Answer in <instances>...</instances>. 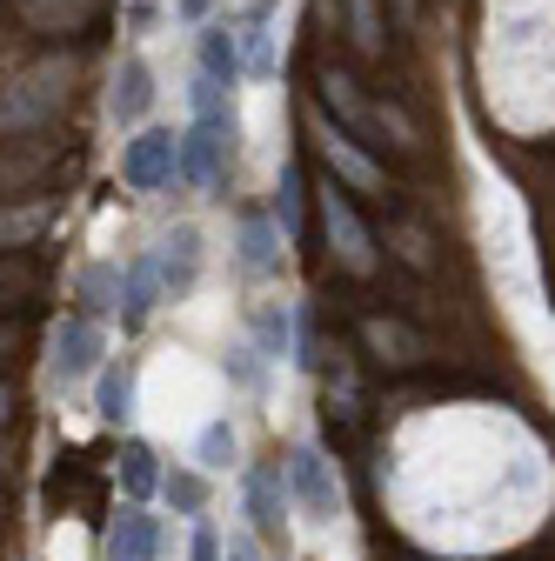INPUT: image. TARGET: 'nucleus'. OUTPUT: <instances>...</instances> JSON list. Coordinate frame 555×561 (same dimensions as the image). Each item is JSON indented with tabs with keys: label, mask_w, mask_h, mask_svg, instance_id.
Masks as SVG:
<instances>
[{
	"label": "nucleus",
	"mask_w": 555,
	"mask_h": 561,
	"mask_svg": "<svg viewBox=\"0 0 555 561\" xmlns=\"http://www.w3.org/2000/svg\"><path fill=\"white\" fill-rule=\"evenodd\" d=\"M235 140H241L235 107L194 114V121L181 127V181H188V187H228V174H235Z\"/></svg>",
	"instance_id": "f257e3e1"
},
{
	"label": "nucleus",
	"mask_w": 555,
	"mask_h": 561,
	"mask_svg": "<svg viewBox=\"0 0 555 561\" xmlns=\"http://www.w3.org/2000/svg\"><path fill=\"white\" fill-rule=\"evenodd\" d=\"M121 181H127L134 194H155V187L181 181V134H174V127L134 134L127 148H121Z\"/></svg>",
	"instance_id": "f03ea898"
},
{
	"label": "nucleus",
	"mask_w": 555,
	"mask_h": 561,
	"mask_svg": "<svg viewBox=\"0 0 555 561\" xmlns=\"http://www.w3.org/2000/svg\"><path fill=\"white\" fill-rule=\"evenodd\" d=\"M101 347H107V334H101V321H94V314L60 321V328H54V355H47V375H54V388H75V381H88V375L101 368Z\"/></svg>",
	"instance_id": "7ed1b4c3"
},
{
	"label": "nucleus",
	"mask_w": 555,
	"mask_h": 561,
	"mask_svg": "<svg viewBox=\"0 0 555 561\" xmlns=\"http://www.w3.org/2000/svg\"><path fill=\"white\" fill-rule=\"evenodd\" d=\"M321 228H328V248H335L341 267H349V274H375V234H369V221L355 215V201L341 187L321 194Z\"/></svg>",
	"instance_id": "20e7f679"
},
{
	"label": "nucleus",
	"mask_w": 555,
	"mask_h": 561,
	"mask_svg": "<svg viewBox=\"0 0 555 561\" xmlns=\"http://www.w3.org/2000/svg\"><path fill=\"white\" fill-rule=\"evenodd\" d=\"M288 488H295V502L308 508V522H335L341 515V488H335V468L315 442L288 448Z\"/></svg>",
	"instance_id": "39448f33"
},
{
	"label": "nucleus",
	"mask_w": 555,
	"mask_h": 561,
	"mask_svg": "<svg viewBox=\"0 0 555 561\" xmlns=\"http://www.w3.org/2000/svg\"><path fill=\"white\" fill-rule=\"evenodd\" d=\"M362 347H369L382 368H395V375L422 368V362L435 355L429 334H422V328H408V321H395V314H369V321H362Z\"/></svg>",
	"instance_id": "423d86ee"
},
{
	"label": "nucleus",
	"mask_w": 555,
	"mask_h": 561,
	"mask_svg": "<svg viewBox=\"0 0 555 561\" xmlns=\"http://www.w3.org/2000/svg\"><path fill=\"white\" fill-rule=\"evenodd\" d=\"M67 75H75V67H60V60H47V67H34V75L21 81V88H8V134H27L34 121H47L67 94L75 88H60Z\"/></svg>",
	"instance_id": "0eeeda50"
},
{
	"label": "nucleus",
	"mask_w": 555,
	"mask_h": 561,
	"mask_svg": "<svg viewBox=\"0 0 555 561\" xmlns=\"http://www.w3.org/2000/svg\"><path fill=\"white\" fill-rule=\"evenodd\" d=\"M308 134L321 140V154H328V168L341 174V181H349V187H362V194H382L388 187V174L355 148V134L349 127H335V121H321V114H308Z\"/></svg>",
	"instance_id": "6e6552de"
},
{
	"label": "nucleus",
	"mask_w": 555,
	"mask_h": 561,
	"mask_svg": "<svg viewBox=\"0 0 555 561\" xmlns=\"http://www.w3.org/2000/svg\"><path fill=\"white\" fill-rule=\"evenodd\" d=\"M288 468H254L248 474V522L268 535V541H282L288 548Z\"/></svg>",
	"instance_id": "1a4fd4ad"
},
{
	"label": "nucleus",
	"mask_w": 555,
	"mask_h": 561,
	"mask_svg": "<svg viewBox=\"0 0 555 561\" xmlns=\"http://www.w3.org/2000/svg\"><path fill=\"white\" fill-rule=\"evenodd\" d=\"M107 14V0H21V21L34 34H88Z\"/></svg>",
	"instance_id": "9d476101"
},
{
	"label": "nucleus",
	"mask_w": 555,
	"mask_h": 561,
	"mask_svg": "<svg viewBox=\"0 0 555 561\" xmlns=\"http://www.w3.org/2000/svg\"><path fill=\"white\" fill-rule=\"evenodd\" d=\"M155 267H161V280H168V295L181 301L188 288H194V274H201V228H168L161 234V248H155Z\"/></svg>",
	"instance_id": "9b49d317"
},
{
	"label": "nucleus",
	"mask_w": 555,
	"mask_h": 561,
	"mask_svg": "<svg viewBox=\"0 0 555 561\" xmlns=\"http://www.w3.org/2000/svg\"><path fill=\"white\" fill-rule=\"evenodd\" d=\"M201 75H215L222 88H235L248 75V54H241V21H207L201 27Z\"/></svg>",
	"instance_id": "f8f14e48"
},
{
	"label": "nucleus",
	"mask_w": 555,
	"mask_h": 561,
	"mask_svg": "<svg viewBox=\"0 0 555 561\" xmlns=\"http://www.w3.org/2000/svg\"><path fill=\"white\" fill-rule=\"evenodd\" d=\"M155 107V75H148V60L141 54H127L121 67H114V88H107V114L121 121V127H134Z\"/></svg>",
	"instance_id": "ddd939ff"
},
{
	"label": "nucleus",
	"mask_w": 555,
	"mask_h": 561,
	"mask_svg": "<svg viewBox=\"0 0 555 561\" xmlns=\"http://www.w3.org/2000/svg\"><path fill=\"white\" fill-rule=\"evenodd\" d=\"M155 548H161L155 515H148L141 502H127V508L114 515V528H107V561H155Z\"/></svg>",
	"instance_id": "4468645a"
},
{
	"label": "nucleus",
	"mask_w": 555,
	"mask_h": 561,
	"mask_svg": "<svg viewBox=\"0 0 555 561\" xmlns=\"http://www.w3.org/2000/svg\"><path fill=\"white\" fill-rule=\"evenodd\" d=\"M155 295H168V280H161L155 254L127 261V267H121V321H127V328H141V321L155 314Z\"/></svg>",
	"instance_id": "2eb2a0df"
},
{
	"label": "nucleus",
	"mask_w": 555,
	"mask_h": 561,
	"mask_svg": "<svg viewBox=\"0 0 555 561\" xmlns=\"http://www.w3.org/2000/svg\"><path fill=\"white\" fill-rule=\"evenodd\" d=\"M321 101L335 107V121H341V127H349V134H362V140L382 127V114H375V107L355 94V81H349V75H335V67H321Z\"/></svg>",
	"instance_id": "dca6fc26"
},
{
	"label": "nucleus",
	"mask_w": 555,
	"mask_h": 561,
	"mask_svg": "<svg viewBox=\"0 0 555 561\" xmlns=\"http://www.w3.org/2000/svg\"><path fill=\"white\" fill-rule=\"evenodd\" d=\"M282 241L288 234H282V221H274V215H248L241 221V241H235L241 248V267L248 274H274V267H282Z\"/></svg>",
	"instance_id": "f3484780"
},
{
	"label": "nucleus",
	"mask_w": 555,
	"mask_h": 561,
	"mask_svg": "<svg viewBox=\"0 0 555 561\" xmlns=\"http://www.w3.org/2000/svg\"><path fill=\"white\" fill-rule=\"evenodd\" d=\"M241 54H248V75H274V8L254 0L241 14Z\"/></svg>",
	"instance_id": "a211bd4d"
},
{
	"label": "nucleus",
	"mask_w": 555,
	"mask_h": 561,
	"mask_svg": "<svg viewBox=\"0 0 555 561\" xmlns=\"http://www.w3.org/2000/svg\"><path fill=\"white\" fill-rule=\"evenodd\" d=\"M161 481H168V474L155 468V448H148V442H127V448H121V488H127V502H148Z\"/></svg>",
	"instance_id": "6ab92c4d"
},
{
	"label": "nucleus",
	"mask_w": 555,
	"mask_h": 561,
	"mask_svg": "<svg viewBox=\"0 0 555 561\" xmlns=\"http://www.w3.org/2000/svg\"><path fill=\"white\" fill-rule=\"evenodd\" d=\"M94 408H101V421H127V414H134V362H121V368H101Z\"/></svg>",
	"instance_id": "aec40b11"
},
{
	"label": "nucleus",
	"mask_w": 555,
	"mask_h": 561,
	"mask_svg": "<svg viewBox=\"0 0 555 561\" xmlns=\"http://www.w3.org/2000/svg\"><path fill=\"white\" fill-rule=\"evenodd\" d=\"M288 341H295V314H288V308H261V314H254V347H261L268 362H282Z\"/></svg>",
	"instance_id": "412c9836"
},
{
	"label": "nucleus",
	"mask_w": 555,
	"mask_h": 561,
	"mask_svg": "<svg viewBox=\"0 0 555 561\" xmlns=\"http://www.w3.org/2000/svg\"><path fill=\"white\" fill-rule=\"evenodd\" d=\"M194 461H201L207 474H222V468L235 461V421H207L201 442H194Z\"/></svg>",
	"instance_id": "4be33fe9"
},
{
	"label": "nucleus",
	"mask_w": 555,
	"mask_h": 561,
	"mask_svg": "<svg viewBox=\"0 0 555 561\" xmlns=\"http://www.w3.org/2000/svg\"><path fill=\"white\" fill-rule=\"evenodd\" d=\"M274 221H282L288 241L302 234V168H295V161L282 168V181H274Z\"/></svg>",
	"instance_id": "5701e85b"
},
{
	"label": "nucleus",
	"mask_w": 555,
	"mask_h": 561,
	"mask_svg": "<svg viewBox=\"0 0 555 561\" xmlns=\"http://www.w3.org/2000/svg\"><path fill=\"white\" fill-rule=\"evenodd\" d=\"M81 301L101 314V308H121V267H81Z\"/></svg>",
	"instance_id": "b1692460"
},
{
	"label": "nucleus",
	"mask_w": 555,
	"mask_h": 561,
	"mask_svg": "<svg viewBox=\"0 0 555 561\" xmlns=\"http://www.w3.org/2000/svg\"><path fill=\"white\" fill-rule=\"evenodd\" d=\"M161 495H168V508H181V515H201V502H207V481H201V474H188V468H174V474L161 481Z\"/></svg>",
	"instance_id": "393cba45"
},
{
	"label": "nucleus",
	"mask_w": 555,
	"mask_h": 561,
	"mask_svg": "<svg viewBox=\"0 0 555 561\" xmlns=\"http://www.w3.org/2000/svg\"><path fill=\"white\" fill-rule=\"evenodd\" d=\"M349 34H355V47L362 54H382L388 41H382V14H375V0H349Z\"/></svg>",
	"instance_id": "a878e982"
},
{
	"label": "nucleus",
	"mask_w": 555,
	"mask_h": 561,
	"mask_svg": "<svg viewBox=\"0 0 555 561\" xmlns=\"http://www.w3.org/2000/svg\"><path fill=\"white\" fill-rule=\"evenodd\" d=\"M222 368H228L241 388H261V381H268V355H261V347H248V341L228 347V362H222Z\"/></svg>",
	"instance_id": "bb28decb"
},
{
	"label": "nucleus",
	"mask_w": 555,
	"mask_h": 561,
	"mask_svg": "<svg viewBox=\"0 0 555 561\" xmlns=\"http://www.w3.org/2000/svg\"><path fill=\"white\" fill-rule=\"evenodd\" d=\"M395 248H401V261H408V267H435V254H429V234H422V228H395Z\"/></svg>",
	"instance_id": "cd10ccee"
},
{
	"label": "nucleus",
	"mask_w": 555,
	"mask_h": 561,
	"mask_svg": "<svg viewBox=\"0 0 555 561\" xmlns=\"http://www.w3.org/2000/svg\"><path fill=\"white\" fill-rule=\"evenodd\" d=\"M188 561H228L222 535H215V528H194V541H188Z\"/></svg>",
	"instance_id": "c85d7f7f"
},
{
	"label": "nucleus",
	"mask_w": 555,
	"mask_h": 561,
	"mask_svg": "<svg viewBox=\"0 0 555 561\" xmlns=\"http://www.w3.org/2000/svg\"><path fill=\"white\" fill-rule=\"evenodd\" d=\"M174 8H181V14H188V21H201V14H207V8H215V0H174Z\"/></svg>",
	"instance_id": "c756f323"
},
{
	"label": "nucleus",
	"mask_w": 555,
	"mask_h": 561,
	"mask_svg": "<svg viewBox=\"0 0 555 561\" xmlns=\"http://www.w3.org/2000/svg\"><path fill=\"white\" fill-rule=\"evenodd\" d=\"M228 561H254V548H248V541L235 535V541H228Z\"/></svg>",
	"instance_id": "7c9ffc66"
},
{
	"label": "nucleus",
	"mask_w": 555,
	"mask_h": 561,
	"mask_svg": "<svg viewBox=\"0 0 555 561\" xmlns=\"http://www.w3.org/2000/svg\"><path fill=\"white\" fill-rule=\"evenodd\" d=\"M148 14H155V0H134V27H148Z\"/></svg>",
	"instance_id": "2f4dec72"
},
{
	"label": "nucleus",
	"mask_w": 555,
	"mask_h": 561,
	"mask_svg": "<svg viewBox=\"0 0 555 561\" xmlns=\"http://www.w3.org/2000/svg\"><path fill=\"white\" fill-rule=\"evenodd\" d=\"M395 14H401V21H408V14H415V0H395Z\"/></svg>",
	"instance_id": "473e14b6"
}]
</instances>
